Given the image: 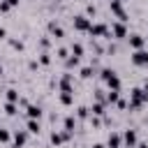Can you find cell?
Returning <instances> with one entry per match:
<instances>
[{
    "label": "cell",
    "mask_w": 148,
    "mask_h": 148,
    "mask_svg": "<svg viewBox=\"0 0 148 148\" xmlns=\"http://www.w3.org/2000/svg\"><path fill=\"white\" fill-rule=\"evenodd\" d=\"M148 102V95L143 92V88H134L132 92H130V109H141L143 104Z\"/></svg>",
    "instance_id": "6da1fadb"
},
{
    "label": "cell",
    "mask_w": 148,
    "mask_h": 148,
    "mask_svg": "<svg viewBox=\"0 0 148 148\" xmlns=\"http://www.w3.org/2000/svg\"><path fill=\"white\" fill-rule=\"evenodd\" d=\"M88 35H90V37H111V32H109V25H106V23H90Z\"/></svg>",
    "instance_id": "7a4b0ae2"
},
{
    "label": "cell",
    "mask_w": 148,
    "mask_h": 148,
    "mask_svg": "<svg viewBox=\"0 0 148 148\" xmlns=\"http://www.w3.org/2000/svg\"><path fill=\"white\" fill-rule=\"evenodd\" d=\"M109 7H111V12L120 18V23H125V21H127V12L123 9V2H120V0H111V2H109Z\"/></svg>",
    "instance_id": "3957f363"
},
{
    "label": "cell",
    "mask_w": 148,
    "mask_h": 148,
    "mask_svg": "<svg viewBox=\"0 0 148 148\" xmlns=\"http://www.w3.org/2000/svg\"><path fill=\"white\" fill-rule=\"evenodd\" d=\"M72 23H74V28H76V30H81V32H88V30H90V18H88V16H83V14L74 16V18H72Z\"/></svg>",
    "instance_id": "277c9868"
},
{
    "label": "cell",
    "mask_w": 148,
    "mask_h": 148,
    "mask_svg": "<svg viewBox=\"0 0 148 148\" xmlns=\"http://www.w3.org/2000/svg\"><path fill=\"white\" fill-rule=\"evenodd\" d=\"M132 65H136V67L148 65V51H143V49L134 51V53H132Z\"/></svg>",
    "instance_id": "5b68a950"
},
{
    "label": "cell",
    "mask_w": 148,
    "mask_h": 148,
    "mask_svg": "<svg viewBox=\"0 0 148 148\" xmlns=\"http://www.w3.org/2000/svg\"><path fill=\"white\" fill-rule=\"evenodd\" d=\"M109 32H111L116 39H123V37H127V28H125V23H120V21H118V23H113Z\"/></svg>",
    "instance_id": "8992f818"
},
{
    "label": "cell",
    "mask_w": 148,
    "mask_h": 148,
    "mask_svg": "<svg viewBox=\"0 0 148 148\" xmlns=\"http://www.w3.org/2000/svg\"><path fill=\"white\" fill-rule=\"evenodd\" d=\"M69 136H72V132H51V143H53V146H60V143H65Z\"/></svg>",
    "instance_id": "52a82bcc"
},
{
    "label": "cell",
    "mask_w": 148,
    "mask_h": 148,
    "mask_svg": "<svg viewBox=\"0 0 148 148\" xmlns=\"http://www.w3.org/2000/svg\"><path fill=\"white\" fill-rule=\"evenodd\" d=\"M127 42H130V46H132L134 51H139V49H143L146 37H141V35H130V37H127Z\"/></svg>",
    "instance_id": "ba28073f"
},
{
    "label": "cell",
    "mask_w": 148,
    "mask_h": 148,
    "mask_svg": "<svg viewBox=\"0 0 148 148\" xmlns=\"http://www.w3.org/2000/svg\"><path fill=\"white\" fill-rule=\"evenodd\" d=\"M123 141H125V146H127V148H134V146H136V132H134V130H125Z\"/></svg>",
    "instance_id": "9c48e42d"
},
{
    "label": "cell",
    "mask_w": 148,
    "mask_h": 148,
    "mask_svg": "<svg viewBox=\"0 0 148 148\" xmlns=\"http://www.w3.org/2000/svg\"><path fill=\"white\" fill-rule=\"evenodd\" d=\"M120 143H123V136L118 132H111L106 139V148H120Z\"/></svg>",
    "instance_id": "30bf717a"
},
{
    "label": "cell",
    "mask_w": 148,
    "mask_h": 148,
    "mask_svg": "<svg viewBox=\"0 0 148 148\" xmlns=\"http://www.w3.org/2000/svg\"><path fill=\"white\" fill-rule=\"evenodd\" d=\"M60 92H74L72 90V74H62V79H60Z\"/></svg>",
    "instance_id": "8fae6325"
},
{
    "label": "cell",
    "mask_w": 148,
    "mask_h": 148,
    "mask_svg": "<svg viewBox=\"0 0 148 148\" xmlns=\"http://www.w3.org/2000/svg\"><path fill=\"white\" fill-rule=\"evenodd\" d=\"M25 111H28V118H30V120H39V118H42V109L35 106V104H28Z\"/></svg>",
    "instance_id": "7c38bea8"
},
{
    "label": "cell",
    "mask_w": 148,
    "mask_h": 148,
    "mask_svg": "<svg viewBox=\"0 0 148 148\" xmlns=\"http://www.w3.org/2000/svg\"><path fill=\"white\" fill-rule=\"evenodd\" d=\"M49 30H51V35H53L56 39H60V37H65V30H62V28H60V25H58L56 21H51V23H49Z\"/></svg>",
    "instance_id": "4fadbf2b"
},
{
    "label": "cell",
    "mask_w": 148,
    "mask_h": 148,
    "mask_svg": "<svg viewBox=\"0 0 148 148\" xmlns=\"http://www.w3.org/2000/svg\"><path fill=\"white\" fill-rule=\"evenodd\" d=\"M25 141H28V134L21 130V132H14V146L16 148H21V146H25Z\"/></svg>",
    "instance_id": "5bb4252c"
},
{
    "label": "cell",
    "mask_w": 148,
    "mask_h": 148,
    "mask_svg": "<svg viewBox=\"0 0 148 148\" xmlns=\"http://www.w3.org/2000/svg\"><path fill=\"white\" fill-rule=\"evenodd\" d=\"M118 99H120V90H109V92H106V99H104V102H106V104H116Z\"/></svg>",
    "instance_id": "9a60e30c"
},
{
    "label": "cell",
    "mask_w": 148,
    "mask_h": 148,
    "mask_svg": "<svg viewBox=\"0 0 148 148\" xmlns=\"http://www.w3.org/2000/svg\"><path fill=\"white\" fill-rule=\"evenodd\" d=\"M90 113L92 116H104L106 111H104V102H95L92 106H90Z\"/></svg>",
    "instance_id": "2e32d148"
},
{
    "label": "cell",
    "mask_w": 148,
    "mask_h": 148,
    "mask_svg": "<svg viewBox=\"0 0 148 148\" xmlns=\"http://www.w3.org/2000/svg\"><path fill=\"white\" fill-rule=\"evenodd\" d=\"M60 104H62V106L74 104V95H72V92H60Z\"/></svg>",
    "instance_id": "e0dca14e"
},
{
    "label": "cell",
    "mask_w": 148,
    "mask_h": 148,
    "mask_svg": "<svg viewBox=\"0 0 148 148\" xmlns=\"http://www.w3.org/2000/svg\"><path fill=\"white\" fill-rule=\"evenodd\" d=\"M25 127H28L30 134H39V130H42V127H39V120H30V118H28V125H25Z\"/></svg>",
    "instance_id": "ac0fdd59"
},
{
    "label": "cell",
    "mask_w": 148,
    "mask_h": 148,
    "mask_svg": "<svg viewBox=\"0 0 148 148\" xmlns=\"http://www.w3.org/2000/svg\"><path fill=\"white\" fill-rule=\"evenodd\" d=\"M106 86H109V90H120V79H118V74L111 76V79L106 81Z\"/></svg>",
    "instance_id": "d6986e66"
},
{
    "label": "cell",
    "mask_w": 148,
    "mask_h": 148,
    "mask_svg": "<svg viewBox=\"0 0 148 148\" xmlns=\"http://www.w3.org/2000/svg\"><path fill=\"white\" fill-rule=\"evenodd\" d=\"M74 125H76L74 116H67V118H65V132H74Z\"/></svg>",
    "instance_id": "ffe728a7"
},
{
    "label": "cell",
    "mask_w": 148,
    "mask_h": 148,
    "mask_svg": "<svg viewBox=\"0 0 148 148\" xmlns=\"http://www.w3.org/2000/svg\"><path fill=\"white\" fill-rule=\"evenodd\" d=\"M18 99H21V97H18V92H16L14 88H9V90H7V102H14V104H16Z\"/></svg>",
    "instance_id": "44dd1931"
},
{
    "label": "cell",
    "mask_w": 148,
    "mask_h": 148,
    "mask_svg": "<svg viewBox=\"0 0 148 148\" xmlns=\"http://www.w3.org/2000/svg\"><path fill=\"white\" fill-rule=\"evenodd\" d=\"M5 113H7V116H16V104H14V102H7V104H5Z\"/></svg>",
    "instance_id": "7402d4cb"
},
{
    "label": "cell",
    "mask_w": 148,
    "mask_h": 148,
    "mask_svg": "<svg viewBox=\"0 0 148 148\" xmlns=\"http://www.w3.org/2000/svg\"><path fill=\"white\" fill-rule=\"evenodd\" d=\"M72 56L81 58V56H83V46H81V44H72Z\"/></svg>",
    "instance_id": "603a6c76"
},
{
    "label": "cell",
    "mask_w": 148,
    "mask_h": 148,
    "mask_svg": "<svg viewBox=\"0 0 148 148\" xmlns=\"http://www.w3.org/2000/svg\"><path fill=\"white\" fill-rule=\"evenodd\" d=\"M65 62H67V67H69V69H72V67H79V58H76V56H67V60H65Z\"/></svg>",
    "instance_id": "cb8c5ba5"
},
{
    "label": "cell",
    "mask_w": 148,
    "mask_h": 148,
    "mask_svg": "<svg viewBox=\"0 0 148 148\" xmlns=\"http://www.w3.org/2000/svg\"><path fill=\"white\" fill-rule=\"evenodd\" d=\"M111 76H116V72H113L111 67H104V69H102V79H104V81H109Z\"/></svg>",
    "instance_id": "d4e9b609"
},
{
    "label": "cell",
    "mask_w": 148,
    "mask_h": 148,
    "mask_svg": "<svg viewBox=\"0 0 148 148\" xmlns=\"http://www.w3.org/2000/svg\"><path fill=\"white\" fill-rule=\"evenodd\" d=\"M92 74H95V69H92V67H81V76H83V79H90Z\"/></svg>",
    "instance_id": "484cf974"
},
{
    "label": "cell",
    "mask_w": 148,
    "mask_h": 148,
    "mask_svg": "<svg viewBox=\"0 0 148 148\" xmlns=\"http://www.w3.org/2000/svg\"><path fill=\"white\" fill-rule=\"evenodd\" d=\"M76 116H79V118H88V116H90V109H86V106H79V109H76Z\"/></svg>",
    "instance_id": "4316f807"
},
{
    "label": "cell",
    "mask_w": 148,
    "mask_h": 148,
    "mask_svg": "<svg viewBox=\"0 0 148 148\" xmlns=\"http://www.w3.org/2000/svg\"><path fill=\"white\" fill-rule=\"evenodd\" d=\"M9 139H12V134H9L7 130H0V141H2V143H9Z\"/></svg>",
    "instance_id": "83f0119b"
},
{
    "label": "cell",
    "mask_w": 148,
    "mask_h": 148,
    "mask_svg": "<svg viewBox=\"0 0 148 148\" xmlns=\"http://www.w3.org/2000/svg\"><path fill=\"white\" fill-rule=\"evenodd\" d=\"M39 65H51V56L49 53H42L39 56Z\"/></svg>",
    "instance_id": "f1b7e54d"
},
{
    "label": "cell",
    "mask_w": 148,
    "mask_h": 148,
    "mask_svg": "<svg viewBox=\"0 0 148 148\" xmlns=\"http://www.w3.org/2000/svg\"><path fill=\"white\" fill-rule=\"evenodd\" d=\"M9 44H12V49H18V51H23V44H21V42H16V39H12Z\"/></svg>",
    "instance_id": "f546056e"
},
{
    "label": "cell",
    "mask_w": 148,
    "mask_h": 148,
    "mask_svg": "<svg viewBox=\"0 0 148 148\" xmlns=\"http://www.w3.org/2000/svg\"><path fill=\"white\" fill-rule=\"evenodd\" d=\"M67 56H69V53H67V49H58V58H62V60H67Z\"/></svg>",
    "instance_id": "4dcf8cb0"
},
{
    "label": "cell",
    "mask_w": 148,
    "mask_h": 148,
    "mask_svg": "<svg viewBox=\"0 0 148 148\" xmlns=\"http://www.w3.org/2000/svg\"><path fill=\"white\" fill-rule=\"evenodd\" d=\"M12 7H9V2H5V0H0V12H9Z\"/></svg>",
    "instance_id": "1f68e13d"
},
{
    "label": "cell",
    "mask_w": 148,
    "mask_h": 148,
    "mask_svg": "<svg viewBox=\"0 0 148 148\" xmlns=\"http://www.w3.org/2000/svg\"><path fill=\"white\" fill-rule=\"evenodd\" d=\"M86 12H88V16H95V12H97V9H95V5H88V7H86Z\"/></svg>",
    "instance_id": "d6a6232c"
},
{
    "label": "cell",
    "mask_w": 148,
    "mask_h": 148,
    "mask_svg": "<svg viewBox=\"0 0 148 148\" xmlns=\"http://www.w3.org/2000/svg\"><path fill=\"white\" fill-rule=\"evenodd\" d=\"M39 44H42V49H46V46H49V44H51V39H49V37H44V39H42V42H39Z\"/></svg>",
    "instance_id": "836d02e7"
},
{
    "label": "cell",
    "mask_w": 148,
    "mask_h": 148,
    "mask_svg": "<svg viewBox=\"0 0 148 148\" xmlns=\"http://www.w3.org/2000/svg\"><path fill=\"white\" fill-rule=\"evenodd\" d=\"M116 104H118V109H127V102H125V99H118Z\"/></svg>",
    "instance_id": "e575fe53"
},
{
    "label": "cell",
    "mask_w": 148,
    "mask_h": 148,
    "mask_svg": "<svg viewBox=\"0 0 148 148\" xmlns=\"http://www.w3.org/2000/svg\"><path fill=\"white\" fill-rule=\"evenodd\" d=\"M5 37H7V30H5V28H0V39H5Z\"/></svg>",
    "instance_id": "d590c367"
},
{
    "label": "cell",
    "mask_w": 148,
    "mask_h": 148,
    "mask_svg": "<svg viewBox=\"0 0 148 148\" xmlns=\"http://www.w3.org/2000/svg\"><path fill=\"white\" fill-rule=\"evenodd\" d=\"M92 148H106L104 143H92Z\"/></svg>",
    "instance_id": "8d00e7d4"
},
{
    "label": "cell",
    "mask_w": 148,
    "mask_h": 148,
    "mask_svg": "<svg viewBox=\"0 0 148 148\" xmlns=\"http://www.w3.org/2000/svg\"><path fill=\"white\" fill-rule=\"evenodd\" d=\"M0 74H2V62H0Z\"/></svg>",
    "instance_id": "74e56055"
},
{
    "label": "cell",
    "mask_w": 148,
    "mask_h": 148,
    "mask_svg": "<svg viewBox=\"0 0 148 148\" xmlns=\"http://www.w3.org/2000/svg\"><path fill=\"white\" fill-rule=\"evenodd\" d=\"M0 130H2V127H0Z\"/></svg>",
    "instance_id": "f35d334b"
},
{
    "label": "cell",
    "mask_w": 148,
    "mask_h": 148,
    "mask_svg": "<svg viewBox=\"0 0 148 148\" xmlns=\"http://www.w3.org/2000/svg\"><path fill=\"white\" fill-rule=\"evenodd\" d=\"M120 2H123V0H120Z\"/></svg>",
    "instance_id": "ab89813d"
}]
</instances>
